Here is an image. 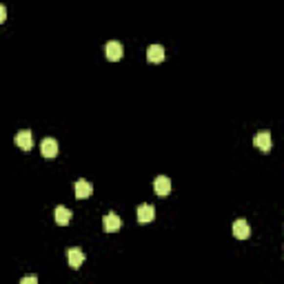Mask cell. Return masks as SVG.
Instances as JSON below:
<instances>
[{
	"instance_id": "6da1fadb",
	"label": "cell",
	"mask_w": 284,
	"mask_h": 284,
	"mask_svg": "<svg viewBox=\"0 0 284 284\" xmlns=\"http://www.w3.org/2000/svg\"><path fill=\"white\" fill-rule=\"evenodd\" d=\"M40 153L44 155V158H56L58 155V140L56 138H44L43 142H40Z\"/></svg>"
},
{
	"instance_id": "7a4b0ae2",
	"label": "cell",
	"mask_w": 284,
	"mask_h": 284,
	"mask_svg": "<svg viewBox=\"0 0 284 284\" xmlns=\"http://www.w3.org/2000/svg\"><path fill=\"white\" fill-rule=\"evenodd\" d=\"M105 56H107V60H111V63L120 60L122 58V44L118 43V40H109V43L105 44Z\"/></svg>"
},
{
	"instance_id": "3957f363",
	"label": "cell",
	"mask_w": 284,
	"mask_h": 284,
	"mask_svg": "<svg viewBox=\"0 0 284 284\" xmlns=\"http://www.w3.org/2000/svg\"><path fill=\"white\" fill-rule=\"evenodd\" d=\"M14 142H16V145H18L22 151H29L31 147H34V138H31V131H29V129L18 131V133H16V138H14Z\"/></svg>"
},
{
	"instance_id": "277c9868",
	"label": "cell",
	"mask_w": 284,
	"mask_h": 284,
	"mask_svg": "<svg viewBox=\"0 0 284 284\" xmlns=\"http://www.w3.org/2000/svg\"><path fill=\"white\" fill-rule=\"evenodd\" d=\"M153 191L158 193L160 197H167L169 191H171V180H169L167 175H158V178L153 180Z\"/></svg>"
},
{
	"instance_id": "5b68a950",
	"label": "cell",
	"mask_w": 284,
	"mask_h": 284,
	"mask_svg": "<svg viewBox=\"0 0 284 284\" xmlns=\"http://www.w3.org/2000/svg\"><path fill=\"white\" fill-rule=\"evenodd\" d=\"M122 226V220L116 216V213H107L105 218H102V229H105L107 233H113V231H118Z\"/></svg>"
},
{
	"instance_id": "8992f818",
	"label": "cell",
	"mask_w": 284,
	"mask_h": 284,
	"mask_svg": "<svg viewBox=\"0 0 284 284\" xmlns=\"http://www.w3.org/2000/svg\"><path fill=\"white\" fill-rule=\"evenodd\" d=\"M67 260H69L71 269H80L82 262H85V253L78 246H71V249H67Z\"/></svg>"
},
{
	"instance_id": "52a82bcc",
	"label": "cell",
	"mask_w": 284,
	"mask_h": 284,
	"mask_svg": "<svg viewBox=\"0 0 284 284\" xmlns=\"http://www.w3.org/2000/svg\"><path fill=\"white\" fill-rule=\"evenodd\" d=\"M253 145L258 147V149H262V151H271V147H273V142H271V133H269V131H260V133H255Z\"/></svg>"
},
{
	"instance_id": "ba28073f",
	"label": "cell",
	"mask_w": 284,
	"mask_h": 284,
	"mask_svg": "<svg viewBox=\"0 0 284 284\" xmlns=\"http://www.w3.org/2000/svg\"><path fill=\"white\" fill-rule=\"evenodd\" d=\"M233 236L238 238V240H246V238L251 236V226L246 220H236L233 222Z\"/></svg>"
},
{
	"instance_id": "9c48e42d",
	"label": "cell",
	"mask_w": 284,
	"mask_h": 284,
	"mask_svg": "<svg viewBox=\"0 0 284 284\" xmlns=\"http://www.w3.org/2000/svg\"><path fill=\"white\" fill-rule=\"evenodd\" d=\"M135 213H138V222H140V224L151 222L155 218V209L151 207V204H140V207L135 209Z\"/></svg>"
},
{
	"instance_id": "30bf717a",
	"label": "cell",
	"mask_w": 284,
	"mask_h": 284,
	"mask_svg": "<svg viewBox=\"0 0 284 284\" xmlns=\"http://www.w3.org/2000/svg\"><path fill=\"white\" fill-rule=\"evenodd\" d=\"M53 218H56V224L65 226V224H69V222H71V211H69L67 207H63V204H58V207H56V211H53Z\"/></svg>"
},
{
	"instance_id": "8fae6325",
	"label": "cell",
	"mask_w": 284,
	"mask_h": 284,
	"mask_svg": "<svg viewBox=\"0 0 284 284\" xmlns=\"http://www.w3.org/2000/svg\"><path fill=\"white\" fill-rule=\"evenodd\" d=\"M93 193V184L87 182V180H78L76 182V197H80V200H85V197H91Z\"/></svg>"
},
{
	"instance_id": "7c38bea8",
	"label": "cell",
	"mask_w": 284,
	"mask_h": 284,
	"mask_svg": "<svg viewBox=\"0 0 284 284\" xmlns=\"http://www.w3.org/2000/svg\"><path fill=\"white\" fill-rule=\"evenodd\" d=\"M147 60H149V63H162L164 60V47L162 44H151V47L147 49Z\"/></svg>"
},
{
	"instance_id": "4fadbf2b",
	"label": "cell",
	"mask_w": 284,
	"mask_h": 284,
	"mask_svg": "<svg viewBox=\"0 0 284 284\" xmlns=\"http://www.w3.org/2000/svg\"><path fill=\"white\" fill-rule=\"evenodd\" d=\"M20 284H38V278H36V275H24V278L20 280Z\"/></svg>"
},
{
	"instance_id": "5bb4252c",
	"label": "cell",
	"mask_w": 284,
	"mask_h": 284,
	"mask_svg": "<svg viewBox=\"0 0 284 284\" xmlns=\"http://www.w3.org/2000/svg\"><path fill=\"white\" fill-rule=\"evenodd\" d=\"M5 16H7V9H5V5H0V22H5Z\"/></svg>"
}]
</instances>
